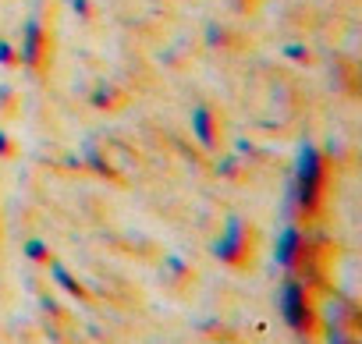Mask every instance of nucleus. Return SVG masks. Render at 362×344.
Segmentation results:
<instances>
[{
    "label": "nucleus",
    "mask_w": 362,
    "mask_h": 344,
    "mask_svg": "<svg viewBox=\"0 0 362 344\" xmlns=\"http://www.w3.org/2000/svg\"><path fill=\"white\" fill-rule=\"evenodd\" d=\"M327 174H330V156L316 142H302L295 156V203L305 217L320 213Z\"/></svg>",
    "instance_id": "obj_1"
},
{
    "label": "nucleus",
    "mask_w": 362,
    "mask_h": 344,
    "mask_svg": "<svg viewBox=\"0 0 362 344\" xmlns=\"http://www.w3.org/2000/svg\"><path fill=\"white\" fill-rule=\"evenodd\" d=\"M277 305H281L284 323L295 333H313V326H316V305H313V295H309V284L305 280H298L295 273H288L281 280Z\"/></svg>",
    "instance_id": "obj_2"
},
{
    "label": "nucleus",
    "mask_w": 362,
    "mask_h": 344,
    "mask_svg": "<svg viewBox=\"0 0 362 344\" xmlns=\"http://www.w3.org/2000/svg\"><path fill=\"white\" fill-rule=\"evenodd\" d=\"M252 245H256V235H252L249 220L238 217V213H231V217L224 220V235L214 242V256H217L224 266L242 270V266L252 263Z\"/></svg>",
    "instance_id": "obj_3"
},
{
    "label": "nucleus",
    "mask_w": 362,
    "mask_h": 344,
    "mask_svg": "<svg viewBox=\"0 0 362 344\" xmlns=\"http://www.w3.org/2000/svg\"><path fill=\"white\" fill-rule=\"evenodd\" d=\"M18 50V64L33 75H43L47 64H50V54H54V40L47 32V25L40 18H29L22 25V43L15 47Z\"/></svg>",
    "instance_id": "obj_4"
},
{
    "label": "nucleus",
    "mask_w": 362,
    "mask_h": 344,
    "mask_svg": "<svg viewBox=\"0 0 362 344\" xmlns=\"http://www.w3.org/2000/svg\"><path fill=\"white\" fill-rule=\"evenodd\" d=\"M309 256V235L298 227V224H284V231L277 235V249H274V259L291 273L298 270V263Z\"/></svg>",
    "instance_id": "obj_5"
},
{
    "label": "nucleus",
    "mask_w": 362,
    "mask_h": 344,
    "mask_svg": "<svg viewBox=\"0 0 362 344\" xmlns=\"http://www.w3.org/2000/svg\"><path fill=\"white\" fill-rule=\"evenodd\" d=\"M189 124H192V135L203 149H217L221 142V121H217V110L210 103H196L192 114H189Z\"/></svg>",
    "instance_id": "obj_6"
},
{
    "label": "nucleus",
    "mask_w": 362,
    "mask_h": 344,
    "mask_svg": "<svg viewBox=\"0 0 362 344\" xmlns=\"http://www.w3.org/2000/svg\"><path fill=\"white\" fill-rule=\"evenodd\" d=\"M47 270H50L54 284H57V287H64V291H68V295H71L75 302H89V291L82 287V280H78V277H75V273H71V270H68V266H64V263H61L57 256H54V259L47 263Z\"/></svg>",
    "instance_id": "obj_7"
},
{
    "label": "nucleus",
    "mask_w": 362,
    "mask_h": 344,
    "mask_svg": "<svg viewBox=\"0 0 362 344\" xmlns=\"http://www.w3.org/2000/svg\"><path fill=\"white\" fill-rule=\"evenodd\" d=\"M82 163H86L89 170H96L100 178H117V170H114L110 156H103V153H100L96 138H86V142H82Z\"/></svg>",
    "instance_id": "obj_8"
},
{
    "label": "nucleus",
    "mask_w": 362,
    "mask_h": 344,
    "mask_svg": "<svg viewBox=\"0 0 362 344\" xmlns=\"http://www.w3.org/2000/svg\"><path fill=\"white\" fill-rule=\"evenodd\" d=\"M163 277L174 280V284H181V280H189V277H192V266L181 259L177 252H167V256H163Z\"/></svg>",
    "instance_id": "obj_9"
},
{
    "label": "nucleus",
    "mask_w": 362,
    "mask_h": 344,
    "mask_svg": "<svg viewBox=\"0 0 362 344\" xmlns=\"http://www.w3.org/2000/svg\"><path fill=\"white\" fill-rule=\"evenodd\" d=\"M121 103V96H117V89L110 85V82H100L93 93H89V107H96V110H114Z\"/></svg>",
    "instance_id": "obj_10"
},
{
    "label": "nucleus",
    "mask_w": 362,
    "mask_h": 344,
    "mask_svg": "<svg viewBox=\"0 0 362 344\" xmlns=\"http://www.w3.org/2000/svg\"><path fill=\"white\" fill-rule=\"evenodd\" d=\"M22 256H25L29 263H40V266H47V263L54 259V252H50V245H47L43 238H29V242L22 245Z\"/></svg>",
    "instance_id": "obj_11"
},
{
    "label": "nucleus",
    "mask_w": 362,
    "mask_h": 344,
    "mask_svg": "<svg viewBox=\"0 0 362 344\" xmlns=\"http://www.w3.org/2000/svg\"><path fill=\"white\" fill-rule=\"evenodd\" d=\"M217 174L221 178H242V160L238 156H224V160H217Z\"/></svg>",
    "instance_id": "obj_12"
},
{
    "label": "nucleus",
    "mask_w": 362,
    "mask_h": 344,
    "mask_svg": "<svg viewBox=\"0 0 362 344\" xmlns=\"http://www.w3.org/2000/svg\"><path fill=\"white\" fill-rule=\"evenodd\" d=\"M327 344H355V337L341 323H327Z\"/></svg>",
    "instance_id": "obj_13"
},
{
    "label": "nucleus",
    "mask_w": 362,
    "mask_h": 344,
    "mask_svg": "<svg viewBox=\"0 0 362 344\" xmlns=\"http://www.w3.org/2000/svg\"><path fill=\"white\" fill-rule=\"evenodd\" d=\"M284 57H291V61H298V64H309V61H313V54H309L305 43H288V47H284Z\"/></svg>",
    "instance_id": "obj_14"
},
{
    "label": "nucleus",
    "mask_w": 362,
    "mask_h": 344,
    "mask_svg": "<svg viewBox=\"0 0 362 344\" xmlns=\"http://www.w3.org/2000/svg\"><path fill=\"white\" fill-rule=\"evenodd\" d=\"M15 107H18L15 89L11 85H0V114H15Z\"/></svg>",
    "instance_id": "obj_15"
},
{
    "label": "nucleus",
    "mask_w": 362,
    "mask_h": 344,
    "mask_svg": "<svg viewBox=\"0 0 362 344\" xmlns=\"http://www.w3.org/2000/svg\"><path fill=\"white\" fill-rule=\"evenodd\" d=\"M15 64H18V50L8 40H0V68H15Z\"/></svg>",
    "instance_id": "obj_16"
},
{
    "label": "nucleus",
    "mask_w": 362,
    "mask_h": 344,
    "mask_svg": "<svg viewBox=\"0 0 362 344\" xmlns=\"http://www.w3.org/2000/svg\"><path fill=\"white\" fill-rule=\"evenodd\" d=\"M11 156H15V142L4 128H0V160H11Z\"/></svg>",
    "instance_id": "obj_17"
},
{
    "label": "nucleus",
    "mask_w": 362,
    "mask_h": 344,
    "mask_svg": "<svg viewBox=\"0 0 362 344\" xmlns=\"http://www.w3.org/2000/svg\"><path fill=\"white\" fill-rule=\"evenodd\" d=\"M40 309L61 319V305H57V298H54V295H40Z\"/></svg>",
    "instance_id": "obj_18"
},
{
    "label": "nucleus",
    "mask_w": 362,
    "mask_h": 344,
    "mask_svg": "<svg viewBox=\"0 0 362 344\" xmlns=\"http://www.w3.org/2000/svg\"><path fill=\"white\" fill-rule=\"evenodd\" d=\"M196 326H199V330H206V333H221V330H224V323H221V319H196Z\"/></svg>",
    "instance_id": "obj_19"
},
{
    "label": "nucleus",
    "mask_w": 362,
    "mask_h": 344,
    "mask_svg": "<svg viewBox=\"0 0 362 344\" xmlns=\"http://www.w3.org/2000/svg\"><path fill=\"white\" fill-rule=\"evenodd\" d=\"M71 8H75V11L82 15V18H89V15H93V8H89V0H71Z\"/></svg>",
    "instance_id": "obj_20"
}]
</instances>
